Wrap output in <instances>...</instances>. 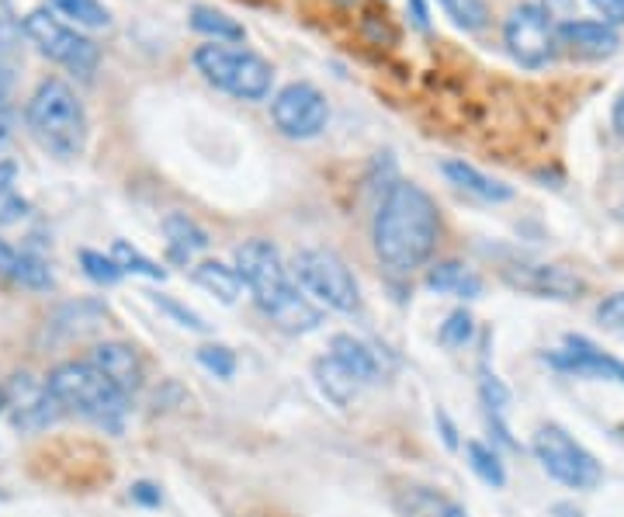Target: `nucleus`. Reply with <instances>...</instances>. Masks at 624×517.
Here are the masks:
<instances>
[{
	"label": "nucleus",
	"mask_w": 624,
	"mask_h": 517,
	"mask_svg": "<svg viewBox=\"0 0 624 517\" xmlns=\"http://www.w3.org/2000/svg\"><path fill=\"white\" fill-rule=\"evenodd\" d=\"M437 240L440 213L434 198L413 180H396L382 195L372 219V244L378 261L393 275H413L434 257Z\"/></svg>",
	"instance_id": "nucleus-1"
},
{
	"label": "nucleus",
	"mask_w": 624,
	"mask_h": 517,
	"mask_svg": "<svg viewBox=\"0 0 624 517\" xmlns=\"http://www.w3.org/2000/svg\"><path fill=\"white\" fill-rule=\"evenodd\" d=\"M243 286L250 289L260 313L271 317L281 330L309 333L323 323V309L312 306L309 296L295 286L292 268H284V257L271 240H247L237 247V265Z\"/></svg>",
	"instance_id": "nucleus-2"
},
{
	"label": "nucleus",
	"mask_w": 624,
	"mask_h": 517,
	"mask_svg": "<svg viewBox=\"0 0 624 517\" xmlns=\"http://www.w3.org/2000/svg\"><path fill=\"white\" fill-rule=\"evenodd\" d=\"M24 128L49 157L76 161L87 149L91 122L76 91L60 76H45L24 105Z\"/></svg>",
	"instance_id": "nucleus-3"
},
{
	"label": "nucleus",
	"mask_w": 624,
	"mask_h": 517,
	"mask_svg": "<svg viewBox=\"0 0 624 517\" xmlns=\"http://www.w3.org/2000/svg\"><path fill=\"white\" fill-rule=\"evenodd\" d=\"M45 385L63 413H76V417H84L104 431L122 434L128 400L91 365V361H63V365L49 372Z\"/></svg>",
	"instance_id": "nucleus-4"
},
{
	"label": "nucleus",
	"mask_w": 624,
	"mask_h": 517,
	"mask_svg": "<svg viewBox=\"0 0 624 517\" xmlns=\"http://www.w3.org/2000/svg\"><path fill=\"white\" fill-rule=\"evenodd\" d=\"M195 70L205 76L216 91L237 97V101H264L274 84L271 63L253 53L247 45L229 42H208L195 49Z\"/></svg>",
	"instance_id": "nucleus-5"
},
{
	"label": "nucleus",
	"mask_w": 624,
	"mask_h": 517,
	"mask_svg": "<svg viewBox=\"0 0 624 517\" xmlns=\"http://www.w3.org/2000/svg\"><path fill=\"white\" fill-rule=\"evenodd\" d=\"M292 278L299 281V289L305 296H312L323 309H333V313H354L361 306L357 278L351 275L344 257L326 247L299 250L292 265Z\"/></svg>",
	"instance_id": "nucleus-6"
},
{
	"label": "nucleus",
	"mask_w": 624,
	"mask_h": 517,
	"mask_svg": "<svg viewBox=\"0 0 624 517\" xmlns=\"http://www.w3.org/2000/svg\"><path fill=\"white\" fill-rule=\"evenodd\" d=\"M21 32L39 53L52 63H60L63 70L76 76H91L101 63V45L87 39L84 32H76L73 24L60 21L49 8H35L21 18Z\"/></svg>",
	"instance_id": "nucleus-7"
},
{
	"label": "nucleus",
	"mask_w": 624,
	"mask_h": 517,
	"mask_svg": "<svg viewBox=\"0 0 624 517\" xmlns=\"http://www.w3.org/2000/svg\"><path fill=\"white\" fill-rule=\"evenodd\" d=\"M534 458L541 462V469L549 473L555 483L569 486V489H593L604 479L601 462H596L576 437L569 431H562L559 424H544L538 427L534 442H531Z\"/></svg>",
	"instance_id": "nucleus-8"
},
{
	"label": "nucleus",
	"mask_w": 624,
	"mask_h": 517,
	"mask_svg": "<svg viewBox=\"0 0 624 517\" xmlns=\"http://www.w3.org/2000/svg\"><path fill=\"white\" fill-rule=\"evenodd\" d=\"M271 122L289 139H316L330 125L326 94L309 81L284 84L271 101Z\"/></svg>",
	"instance_id": "nucleus-9"
},
{
	"label": "nucleus",
	"mask_w": 624,
	"mask_h": 517,
	"mask_svg": "<svg viewBox=\"0 0 624 517\" xmlns=\"http://www.w3.org/2000/svg\"><path fill=\"white\" fill-rule=\"evenodd\" d=\"M503 42L510 49V56L528 66L538 70L552 60L555 53V24L552 14L544 11L541 4H520L510 11L507 24H503Z\"/></svg>",
	"instance_id": "nucleus-10"
},
{
	"label": "nucleus",
	"mask_w": 624,
	"mask_h": 517,
	"mask_svg": "<svg viewBox=\"0 0 624 517\" xmlns=\"http://www.w3.org/2000/svg\"><path fill=\"white\" fill-rule=\"evenodd\" d=\"M503 281L517 292H528L538 299H559V302H572L586 292V281L569 271L565 265H531V261H520L503 268Z\"/></svg>",
	"instance_id": "nucleus-11"
},
{
	"label": "nucleus",
	"mask_w": 624,
	"mask_h": 517,
	"mask_svg": "<svg viewBox=\"0 0 624 517\" xmlns=\"http://www.w3.org/2000/svg\"><path fill=\"white\" fill-rule=\"evenodd\" d=\"M4 410L18 431H42L60 417V403L52 400L49 385L35 382L32 375H14V382L4 390Z\"/></svg>",
	"instance_id": "nucleus-12"
},
{
	"label": "nucleus",
	"mask_w": 624,
	"mask_h": 517,
	"mask_svg": "<svg viewBox=\"0 0 624 517\" xmlns=\"http://www.w3.org/2000/svg\"><path fill=\"white\" fill-rule=\"evenodd\" d=\"M91 365L108 379L115 390L133 400L139 390H143V379H146V369H143V358L128 348V344H118V341H108V344H97L91 351Z\"/></svg>",
	"instance_id": "nucleus-13"
},
{
	"label": "nucleus",
	"mask_w": 624,
	"mask_h": 517,
	"mask_svg": "<svg viewBox=\"0 0 624 517\" xmlns=\"http://www.w3.org/2000/svg\"><path fill=\"white\" fill-rule=\"evenodd\" d=\"M549 361L562 372H576V375H596V379H611L624 385V361L604 354L593 341L586 338H565V348L549 354Z\"/></svg>",
	"instance_id": "nucleus-14"
},
{
	"label": "nucleus",
	"mask_w": 624,
	"mask_h": 517,
	"mask_svg": "<svg viewBox=\"0 0 624 517\" xmlns=\"http://www.w3.org/2000/svg\"><path fill=\"white\" fill-rule=\"evenodd\" d=\"M555 39H562V45H569L572 53L590 56V60L614 56L617 45H621L617 29H611V24H604V21H590V18L562 21L555 29Z\"/></svg>",
	"instance_id": "nucleus-15"
},
{
	"label": "nucleus",
	"mask_w": 624,
	"mask_h": 517,
	"mask_svg": "<svg viewBox=\"0 0 624 517\" xmlns=\"http://www.w3.org/2000/svg\"><path fill=\"white\" fill-rule=\"evenodd\" d=\"M445 177L451 180L455 188H461L465 195H472L479 201H489V205H500V201H510L513 198V188L503 185V180L497 177H489L482 174L476 164H468V161H445Z\"/></svg>",
	"instance_id": "nucleus-16"
},
{
	"label": "nucleus",
	"mask_w": 624,
	"mask_h": 517,
	"mask_svg": "<svg viewBox=\"0 0 624 517\" xmlns=\"http://www.w3.org/2000/svg\"><path fill=\"white\" fill-rule=\"evenodd\" d=\"M0 275L21 289H52V271L45 268L42 257L29 254V250H14L8 240H0Z\"/></svg>",
	"instance_id": "nucleus-17"
},
{
	"label": "nucleus",
	"mask_w": 624,
	"mask_h": 517,
	"mask_svg": "<svg viewBox=\"0 0 624 517\" xmlns=\"http://www.w3.org/2000/svg\"><path fill=\"white\" fill-rule=\"evenodd\" d=\"M427 289L437 292V296L479 299L482 296V278L461 261H440L427 271Z\"/></svg>",
	"instance_id": "nucleus-18"
},
{
	"label": "nucleus",
	"mask_w": 624,
	"mask_h": 517,
	"mask_svg": "<svg viewBox=\"0 0 624 517\" xmlns=\"http://www.w3.org/2000/svg\"><path fill=\"white\" fill-rule=\"evenodd\" d=\"M330 358H333L336 365H341L347 375H354L361 385L378 379V358H375V351L364 344V341L351 338V333H336V338L330 341Z\"/></svg>",
	"instance_id": "nucleus-19"
},
{
	"label": "nucleus",
	"mask_w": 624,
	"mask_h": 517,
	"mask_svg": "<svg viewBox=\"0 0 624 517\" xmlns=\"http://www.w3.org/2000/svg\"><path fill=\"white\" fill-rule=\"evenodd\" d=\"M164 237H167L170 257L180 265H188L195 254L208 250V232L185 213H170L164 219Z\"/></svg>",
	"instance_id": "nucleus-20"
},
{
	"label": "nucleus",
	"mask_w": 624,
	"mask_h": 517,
	"mask_svg": "<svg viewBox=\"0 0 624 517\" xmlns=\"http://www.w3.org/2000/svg\"><path fill=\"white\" fill-rule=\"evenodd\" d=\"M191 278L198 281L205 292H212L226 306H232V302L240 299V292H243L240 271L232 268V265H222V261H198L195 271H191Z\"/></svg>",
	"instance_id": "nucleus-21"
},
{
	"label": "nucleus",
	"mask_w": 624,
	"mask_h": 517,
	"mask_svg": "<svg viewBox=\"0 0 624 517\" xmlns=\"http://www.w3.org/2000/svg\"><path fill=\"white\" fill-rule=\"evenodd\" d=\"M191 29L198 35H208L212 42H229V45H240L247 39L243 24L237 18H229L226 11H216L208 4H195L191 8Z\"/></svg>",
	"instance_id": "nucleus-22"
},
{
	"label": "nucleus",
	"mask_w": 624,
	"mask_h": 517,
	"mask_svg": "<svg viewBox=\"0 0 624 517\" xmlns=\"http://www.w3.org/2000/svg\"><path fill=\"white\" fill-rule=\"evenodd\" d=\"M312 375H316V385L323 390V396L333 400L336 406H347V403L357 396V390H361V382H357L354 375H347L330 354H326V358H316V365H312Z\"/></svg>",
	"instance_id": "nucleus-23"
},
{
	"label": "nucleus",
	"mask_w": 624,
	"mask_h": 517,
	"mask_svg": "<svg viewBox=\"0 0 624 517\" xmlns=\"http://www.w3.org/2000/svg\"><path fill=\"white\" fill-rule=\"evenodd\" d=\"M32 213L29 198L18 192V164L0 161V226H14Z\"/></svg>",
	"instance_id": "nucleus-24"
},
{
	"label": "nucleus",
	"mask_w": 624,
	"mask_h": 517,
	"mask_svg": "<svg viewBox=\"0 0 624 517\" xmlns=\"http://www.w3.org/2000/svg\"><path fill=\"white\" fill-rule=\"evenodd\" d=\"M49 8L70 18L76 29H91V32L112 29V11L101 0H49Z\"/></svg>",
	"instance_id": "nucleus-25"
},
{
	"label": "nucleus",
	"mask_w": 624,
	"mask_h": 517,
	"mask_svg": "<svg viewBox=\"0 0 624 517\" xmlns=\"http://www.w3.org/2000/svg\"><path fill=\"white\" fill-rule=\"evenodd\" d=\"M465 455H468V465H472V473L482 479V483H489V486H507V469H503V462H500V455L492 452L489 445H482V442H468L465 445Z\"/></svg>",
	"instance_id": "nucleus-26"
},
{
	"label": "nucleus",
	"mask_w": 624,
	"mask_h": 517,
	"mask_svg": "<svg viewBox=\"0 0 624 517\" xmlns=\"http://www.w3.org/2000/svg\"><path fill=\"white\" fill-rule=\"evenodd\" d=\"M112 257H115V265L122 268V275H143V278H153V281H164L167 278V271L156 265L153 257H146L136 247H128L125 240H115Z\"/></svg>",
	"instance_id": "nucleus-27"
},
{
	"label": "nucleus",
	"mask_w": 624,
	"mask_h": 517,
	"mask_svg": "<svg viewBox=\"0 0 624 517\" xmlns=\"http://www.w3.org/2000/svg\"><path fill=\"white\" fill-rule=\"evenodd\" d=\"M445 14L458 24L465 32H482L489 24V8L486 0H437Z\"/></svg>",
	"instance_id": "nucleus-28"
},
{
	"label": "nucleus",
	"mask_w": 624,
	"mask_h": 517,
	"mask_svg": "<svg viewBox=\"0 0 624 517\" xmlns=\"http://www.w3.org/2000/svg\"><path fill=\"white\" fill-rule=\"evenodd\" d=\"M81 268H84V275L94 281V286H118V281H122V268L115 265L112 254L81 250Z\"/></svg>",
	"instance_id": "nucleus-29"
},
{
	"label": "nucleus",
	"mask_w": 624,
	"mask_h": 517,
	"mask_svg": "<svg viewBox=\"0 0 624 517\" xmlns=\"http://www.w3.org/2000/svg\"><path fill=\"white\" fill-rule=\"evenodd\" d=\"M198 365L205 372H212L216 379H232V372H237V354L226 344H205L198 348Z\"/></svg>",
	"instance_id": "nucleus-30"
},
{
	"label": "nucleus",
	"mask_w": 624,
	"mask_h": 517,
	"mask_svg": "<svg viewBox=\"0 0 624 517\" xmlns=\"http://www.w3.org/2000/svg\"><path fill=\"white\" fill-rule=\"evenodd\" d=\"M472 333H476V320L468 309H455V313L440 323V344H448V348H461L472 341Z\"/></svg>",
	"instance_id": "nucleus-31"
},
{
	"label": "nucleus",
	"mask_w": 624,
	"mask_h": 517,
	"mask_svg": "<svg viewBox=\"0 0 624 517\" xmlns=\"http://www.w3.org/2000/svg\"><path fill=\"white\" fill-rule=\"evenodd\" d=\"M596 320H601L607 330H614L617 338H624V292L611 296L601 302V309H596Z\"/></svg>",
	"instance_id": "nucleus-32"
},
{
	"label": "nucleus",
	"mask_w": 624,
	"mask_h": 517,
	"mask_svg": "<svg viewBox=\"0 0 624 517\" xmlns=\"http://www.w3.org/2000/svg\"><path fill=\"white\" fill-rule=\"evenodd\" d=\"M156 299V306L160 309H167V313L174 317V320H180V327H191V330H208L205 323H201V317L198 313H191V309H185L180 302H174V299H167V296H153Z\"/></svg>",
	"instance_id": "nucleus-33"
},
{
	"label": "nucleus",
	"mask_w": 624,
	"mask_h": 517,
	"mask_svg": "<svg viewBox=\"0 0 624 517\" xmlns=\"http://www.w3.org/2000/svg\"><path fill=\"white\" fill-rule=\"evenodd\" d=\"M14 139V105L8 97V87H0V153Z\"/></svg>",
	"instance_id": "nucleus-34"
},
{
	"label": "nucleus",
	"mask_w": 624,
	"mask_h": 517,
	"mask_svg": "<svg viewBox=\"0 0 624 517\" xmlns=\"http://www.w3.org/2000/svg\"><path fill=\"white\" fill-rule=\"evenodd\" d=\"M590 8L604 18V24L611 29H621L624 24V0H590Z\"/></svg>",
	"instance_id": "nucleus-35"
},
{
	"label": "nucleus",
	"mask_w": 624,
	"mask_h": 517,
	"mask_svg": "<svg viewBox=\"0 0 624 517\" xmlns=\"http://www.w3.org/2000/svg\"><path fill=\"white\" fill-rule=\"evenodd\" d=\"M133 500L136 504H143V507H160L164 504V497H160V489H156L153 483H133Z\"/></svg>",
	"instance_id": "nucleus-36"
},
{
	"label": "nucleus",
	"mask_w": 624,
	"mask_h": 517,
	"mask_svg": "<svg viewBox=\"0 0 624 517\" xmlns=\"http://www.w3.org/2000/svg\"><path fill=\"white\" fill-rule=\"evenodd\" d=\"M409 18L420 32H430V11H427V0H409Z\"/></svg>",
	"instance_id": "nucleus-37"
},
{
	"label": "nucleus",
	"mask_w": 624,
	"mask_h": 517,
	"mask_svg": "<svg viewBox=\"0 0 624 517\" xmlns=\"http://www.w3.org/2000/svg\"><path fill=\"white\" fill-rule=\"evenodd\" d=\"M437 421H440V431H445V445H448V448H458V431H455V424L448 421V413H437Z\"/></svg>",
	"instance_id": "nucleus-38"
},
{
	"label": "nucleus",
	"mask_w": 624,
	"mask_h": 517,
	"mask_svg": "<svg viewBox=\"0 0 624 517\" xmlns=\"http://www.w3.org/2000/svg\"><path fill=\"white\" fill-rule=\"evenodd\" d=\"M611 118H614V128L624 136V91H621L617 101H614V115H611Z\"/></svg>",
	"instance_id": "nucleus-39"
},
{
	"label": "nucleus",
	"mask_w": 624,
	"mask_h": 517,
	"mask_svg": "<svg viewBox=\"0 0 624 517\" xmlns=\"http://www.w3.org/2000/svg\"><path fill=\"white\" fill-rule=\"evenodd\" d=\"M440 517H468V510H461V507H455V504H448L445 510H440Z\"/></svg>",
	"instance_id": "nucleus-40"
},
{
	"label": "nucleus",
	"mask_w": 624,
	"mask_h": 517,
	"mask_svg": "<svg viewBox=\"0 0 624 517\" xmlns=\"http://www.w3.org/2000/svg\"><path fill=\"white\" fill-rule=\"evenodd\" d=\"M0 413H4V385H0Z\"/></svg>",
	"instance_id": "nucleus-41"
},
{
	"label": "nucleus",
	"mask_w": 624,
	"mask_h": 517,
	"mask_svg": "<svg viewBox=\"0 0 624 517\" xmlns=\"http://www.w3.org/2000/svg\"><path fill=\"white\" fill-rule=\"evenodd\" d=\"M621 431H624V427H621Z\"/></svg>",
	"instance_id": "nucleus-42"
}]
</instances>
